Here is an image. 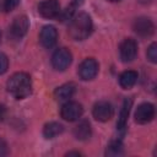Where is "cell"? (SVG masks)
I'll list each match as a JSON object with an SVG mask.
<instances>
[{"instance_id": "cb8c5ba5", "label": "cell", "mask_w": 157, "mask_h": 157, "mask_svg": "<svg viewBox=\"0 0 157 157\" xmlns=\"http://www.w3.org/2000/svg\"><path fill=\"white\" fill-rule=\"evenodd\" d=\"M66 156H81V153L77 152V151H70V152L66 153Z\"/></svg>"}, {"instance_id": "30bf717a", "label": "cell", "mask_w": 157, "mask_h": 157, "mask_svg": "<svg viewBox=\"0 0 157 157\" xmlns=\"http://www.w3.org/2000/svg\"><path fill=\"white\" fill-rule=\"evenodd\" d=\"M38 12L44 18L58 17L60 12V4L58 0H43L38 5Z\"/></svg>"}, {"instance_id": "277c9868", "label": "cell", "mask_w": 157, "mask_h": 157, "mask_svg": "<svg viewBox=\"0 0 157 157\" xmlns=\"http://www.w3.org/2000/svg\"><path fill=\"white\" fill-rule=\"evenodd\" d=\"M83 113V108L78 102H74V101H67L63 104L61 109H60V115L63 119L67 120V121H75L78 120L81 118Z\"/></svg>"}, {"instance_id": "d6986e66", "label": "cell", "mask_w": 157, "mask_h": 157, "mask_svg": "<svg viewBox=\"0 0 157 157\" xmlns=\"http://www.w3.org/2000/svg\"><path fill=\"white\" fill-rule=\"evenodd\" d=\"M146 55H147V59H148L151 63H153V64L157 63V43H156V42H153V43L148 47Z\"/></svg>"}, {"instance_id": "2e32d148", "label": "cell", "mask_w": 157, "mask_h": 157, "mask_svg": "<svg viewBox=\"0 0 157 157\" xmlns=\"http://www.w3.org/2000/svg\"><path fill=\"white\" fill-rule=\"evenodd\" d=\"M137 77H139V75H137L136 71L126 70V71L120 74V76H119V85L123 88H130V87H132L136 83Z\"/></svg>"}, {"instance_id": "7a4b0ae2", "label": "cell", "mask_w": 157, "mask_h": 157, "mask_svg": "<svg viewBox=\"0 0 157 157\" xmlns=\"http://www.w3.org/2000/svg\"><path fill=\"white\" fill-rule=\"evenodd\" d=\"M92 28L93 25L91 16L86 12H80L71 18L69 26V34L75 40H83L91 34Z\"/></svg>"}, {"instance_id": "7402d4cb", "label": "cell", "mask_w": 157, "mask_h": 157, "mask_svg": "<svg viewBox=\"0 0 157 157\" xmlns=\"http://www.w3.org/2000/svg\"><path fill=\"white\" fill-rule=\"evenodd\" d=\"M7 153V146H6V142L0 139V156H4Z\"/></svg>"}, {"instance_id": "9c48e42d", "label": "cell", "mask_w": 157, "mask_h": 157, "mask_svg": "<svg viewBox=\"0 0 157 157\" xmlns=\"http://www.w3.org/2000/svg\"><path fill=\"white\" fill-rule=\"evenodd\" d=\"M39 42L40 44L47 48V49H50L53 48L56 42H58V31L54 26H44L39 33Z\"/></svg>"}, {"instance_id": "ba28073f", "label": "cell", "mask_w": 157, "mask_h": 157, "mask_svg": "<svg viewBox=\"0 0 157 157\" xmlns=\"http://www.w3.org/2000/svg\"><path fill=\"white\" fill-rule=\"evenodd\" d=\"M92 114L93 118L98 121H108L114 114V108L109 102L99 101L93 105Z\"/></svg>"}, {"instance_id": "52a82bcc", "label": "cell", "mask_w": 157, "mask_h": 157, "mask_svg": "<svg viewBox=\"0 0 157 157\" xmlns=\"http://www.w3.org/2000/svg\"><path fill=\"white\" fill-rule=\"evenodd\" d=\"M132 28L135 31V33L142 38H148L153 34L155 32V25L153 22L151 21V18L148 17H145V16H141V17H137L135 21H134V25H132Z\"/></svg>"}, {"instance_id": "e0dca14e", "label": "cell", "mask_w": 157, "mask_h": 157, "mask_svg": "<svg viewBox=\"0 0 157 157\" xmlns=\"http://www.w3.org/2000/svg\"><path fill=\"white\" fill-rule=\"evenodd\" d=\"M64 131V126L58 121H49L43 128V135L45 139H54Z\"/></svg>"}, {"instance_id": "603a6c76", "label": "cell", "mask_w": 157, "mask_h": 157, "mask_svg": "<svg viewBox=\"0 0 157 157\" xmlns=\"http://www.w3.org/2000/svg\"><path fill=\"white\" fill-rule=\"evenodd\" d=\"M5 115H6V108L4 104H0V121L4 120Z\"/></svg>"}, {"instance_id": "5b68a950", "label": "cell", "mask_w": 157, "mask_h": 157, "mask_svg": "<svg viewBox=\"0 0 157 157\" xmlns=\"http://www.w3.org/2000/svg\"><path fill=\"white\" fill-rule=\"evenodd\" d=\"M98 69H99V65L97 60L93 58H87L80 64L77 72L83 81H88L96 77V75L98 74Z\"/></svg>"}, {"instance_id": "8992f818", "label": "cell", "mask_w": 157, "mask_h": 157, "mask_svg": "<svg viewBox=\"0 0 157 157\" xmlns=\"http://www.w3.org/2000/svg\"><path fill=\"white\" fill-rule=\"evenodd\" d=\"M137 54V43L132 38H125L119 45V55L124 63L132 61Z\"/></svg>"}, {"instance_id": "3957f363", "label": "cell", "mask_w": 157, "mask_h": 157, "mask_svg": "<svg viewBox=\"0 0 157 157\" xmlns=\"http://www.w3.org/2000/svg\"><path fill=\"white\" fill-rule=\"evenodd\" d=\"M71 60H72V55L70 50L66 48H59L52 55V65L58 71L66 70L71 64Z\"/></svg>"}, {"instance_id": "9a60e30c", "label": "cell", "mask_w": 157, "mask_h": 157, "mask_svg": "<svg viewBox=\"0 0 157 157\" xmlns=\"http://www.w3.org/2000/svg\"><path fill=\"white\" fill-rule=\"evenodd\" d=\"M92 134V129H91V124L88 120H81L74 129V135L77 140L85 141L87 139L91 137Z\"/></svg>"}, {"instance_id": "484cf974", "label": "cell", "mask_w": 157, "mask_h": 157, "mask_svg": "<svg viewBox=\"0 0 157 157\" xmlns=\"http://www.w3.org/2000/svg\"><path fill=\"white\" fill-rule=\"evenodd\" d=\"M0 40H1V33H0Z\"/></svg>"}, {"instance_id": "44dd1931", "label": "cell", "mask_w": 157, "mask_h": 157, "mask_svg": "<svg viewBox=\"0 0 157 157\" xmlns=\"http://www.w3.org/2000/svg\"><path fill=\"white\" fill-rule=\"evenodd\" d=\"M18 4H20V0H4V10L6 12L12 11L15 7H17Z\"/></svg>"}, {"instance_id": "d4e9b609", "label": "cell", "mask_w": 157, "mask_h": 157, "mask_svg": "<svg viewBox=\"0 0 157 157\" xmlns=\"http://www.w3.org/2000/svg\"><path fill=\"white\" fill-rule=\"evenodd\" d=\"M108 1H110V2H118V1H120V0H108Z\"/></svg>"}, {"instance_id": "ffe728a7", "label": "cell", "mask_w": 157, "mask_h": 157, "mask_svg": "<svg viewBox=\"0 0 157 157\" xmlns=\"http://www.w3.org/2000/svg\"><path fill=\"white\" fill-rule=\"evenodd\" d=\"M9 67V59L4 53H0V75L5 74Z\"/></svg>"}, {"instance_id": "6da1fadb", "label": "cell", "mask_w": 157, "mask_h": 157, "mask_svg": "<svg viewBox=\"0 0 157 157\" xmlns=\"http://www.w3.org/2000/svg\"><path fill=\"white\" fill-rule=\"evenodd\" d=\"M7 91L16 99L26 98L32 92V80L26 72H16L7 81Z\"/></svg>"}, {"instance_id": "5bb4252c", "label": "cell", "mask_w": 157, "mask_h": 157, "mask_svg": "<svg viewBox=\"0 0 157 157\" xmlns=\"http://www.w3.org/2000/svg\"><path fill=\"white\" fill-rule=\"evenodd\" d=\"M75 91H76L75 83L67 82V83L61 85L60 87H58V88L54 91V97H55V99H58V101H69V99L74 96Z\"/></svg>"}, {"instance_id": "ac0fdd59", "label": "cell", "mask_w": 157, "mask_h": 157, "mask_svg": "<svg viewBox=\"0 0 157 157\" xmlns=\"http://www.w3.org/2000/svg\"><path fill=\"white\" fill-rule=\"evenodd\" d=\"M123 153H124V147H123L121 141H119V140H113V141H110V144L107 146L105 156L117 157V156H121Z\"/></svg>"}, {"instance_id": "8fae6325", "label": "cell", "mask_w": 157, "mask_h": 157, "mask_svg": "<svg viewBox=\"0 0 157 157\" xmlns=\"http://www.w3.org/2000/svg\"><path fill=\"white\" fill-rule=\"evenodd\" d=\"M155 118V105L151 103H141L135 112V121L147 124Z\"/></svg>"}, {"instance_id": "7c38bea8", "label": "cell", "mask_w": 157, "mask_h": 157, "mask_svg": "<svg viewBox=\"0 0 157 157\" xmlns=\"http://www.w3.org/2000/svg\"><path fill=\"white\" fill-rule=\"evenodd\" d=\"M28 28H29L28 18L26 16H18V17H16L12 21V23L10 26V34L13 38L20 39V38H22L27 33Z\"/></svg>"}, {"instance_id": "4fadbf2b", "label": "cell", "mask_w": 157, "mask_h": 157, "mask_svg": "<svg viewBox=\"0 0 157 157\" xmlns=\"http://www.w3.org/2000/svg\"><path fill=\"white\" fill-rule=\"evenodd\" d=\"M131 105H132V99L131 98H125L124 102H123L119 117H118V121H117L118 130H124L125 129L126 123H128V118H129V114H130V110H131Z\"/></svg>"}]
</instances>
